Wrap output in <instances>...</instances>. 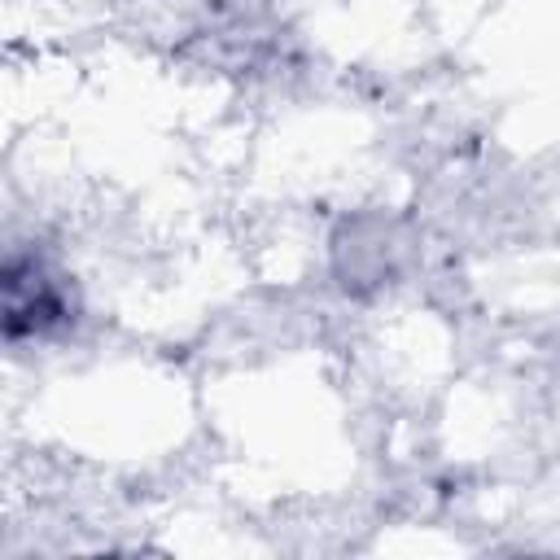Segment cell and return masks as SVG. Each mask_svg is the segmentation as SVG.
Listing matches in <instances>:
<instances>
[{
  "mask_svg": "<svg viewBox=\"0 0 560 560\" xmlns=\"http://www.w3.org/2000/svg\"><path fill=\"white\" fill-rule=\"evenodd\" d=\"M0 289H4L0 324H4L9 346L52 337V332L70 328V319H74V293H70L66 276L52 271L39 254H9Z\"/></svg>",
  "mask_w": 560,
  "mask_h": 560,
  "instance_id": "6da1fadb",
  "label": "cell"
}]
</instances>
